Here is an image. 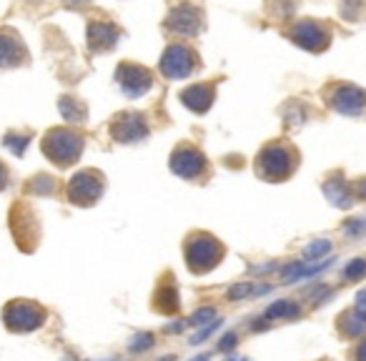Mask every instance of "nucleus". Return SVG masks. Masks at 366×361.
<instances>
[{"label":"nucleus","mask_w":366,"mask_h":361,"mask_svg":"<svg viewBox=\"0 0 366 361\" xmlns=\"http://www.w3.org/2000/svg\"><path fill=\"white\" fill-rule=\"evenodd\" d=\"M81 151H83V138L68 128H53L43 138V153L61 168L76 163Z\"/></svg>","instance_id":"nucleus-1"},{"label":"nucleus","mask_w":366,"mask_h":361,"mask_svg":"<svg viewBox=\"0 0 366 361\" xmlns=\"http://www.w3.org/2000/svg\"><path fill=\"white\" fill-rule=\"evenodd\" d=\"M43 321H45V311L30 301H10L3 309V324L13 333L35 331L38 327H43Z\"/></svg>","instance_id":"nucleus-2"},{"label":"nucleus","mask_w":366,"mask_h":361,"mask_svg":"<svg viewBox=\"0 0 366 361\" xmlns=\"http://www.w3.org/2000/svg\"><path fill=\"white\" fill-rule=\"evenodd\" d=\"M103 191V183H101V176L93 174V171H83L70 178L68 183V198L78 206H88L101 196Z\"/></svg>","instance_id":"nucleus-3"},{"label":"nucleus","mask_w":366,"mask_h":361,"mask_svg":"<svg viewBox=\"0 0 366 361\" xmlns=\"http://www.w3.org/2000/svg\"><path fill=\"white\" fill-rule=\"evenodd\" d=\"M28 63V48L21 35L10 28H0V68H18Z\"/></svg>","instance_id":"nucleus-4"},{"label":"nucleus","mask_w":366,"mask_h":361,"mask_svg":"<svg viewBox=\"0 0 366 361\" xmlns=\"http://www.w3.org/2000/svg\"><path fill=\"white\" fill-rule=\"evenodd\" d=\"M116 81L128 98H139L151 88V73L145 68H141V65H133V63H123L118 68Z\"/></svg>","instance_id":"nucleus-5"},{"label":"nucleus","mask_w":366,"mask_h":361,"mask_svg":"<svg viewBox=\"0 0 366 361\" xmlns=\"http://www.w3.org/2000/svg\"><path fill=\"white\" fill-rule=\"evenodd\" d=\"M194 53L183 45H171L166 50V56L161 61V70H163V76L168 78H186L194 73Z\"/></svg>","instance_id":"nucleus-6"},{"label":"nucleus","mask_w":366,"mask_h":361,"mask_svg":"<svg viewBox=\"0 0 366 361\" xmlns=\"http://www.w3.org/2000/svg\"><path fill=\"white\" fill-rule=\"evenodd\" d=\"M294 38H296V43H301V45H306L311 50H321L329 43V35L324 33V28L311 21L298 23L296 30H294Z\"/></svg>","instance_id":"nucleus-7"},{"label":"nucleus","mask_w":366,"mask_h":361,"mask_svg":"<svg viewBox=\"0 0 366 361\" xmlns=\"http://www.w3.org/2000/svg\"><path fill=\"white\" fill-rule=\"evenodd\" d=\"M118 30L111 23H90L88 25V45L93 50H108L116 45Z\"/></svg>","instance_id":"nucleus-8"},{"label":"nucleus","mask_w":366,"mask_h":361,"mask_svg":"<svg viewBox=\"0 0 366 361\" xmlns=\"http://www.w3.org/2000/svg\"><path fill=\"white\" fill-rule=\"evenodd\" d=\"M334 105H336L341 113H359L361 108L366 105V96L361 93L359 88H354V85H349V88H341L336 93V98H334Z\"/></svg>","instance_id":"nucleus-9"},{"label":"nucleus","mask_w":366,"mask_h":361,"mask_svg":"<svg viewBox=\"0 0 366 361\" xmlns=\"http://www.w3.org/2000/svg\"><path fill=\"white\" fill-rule=\"evenodd\" d=\"M168 25H171L173 30H179V33L183 35H196V30H199L201 21H199V15L191 10L188 6L179 8L176 13L171 15V21H168Z\"/></svg>","instance_id":"nucleus-10"},{"label":"nucleus","mask_w":366,"mask_h":361,"mask_svg":"<svg viewBox=\"0 0 366 361\" xmlns=\"http://www.w3.org/2000/svg\"><path fill=\"white\" fill-rule=\"evenodd\" d=\"M113 136H116L118 141H123V143H128V141H139L145 136V128L143 123H141L136 116H125V118H121L116 125H113Z\"/></svg>","instance_id":"nucleus-11"},{"label":"nucleus","mask_w":366,"mask_h":361,"mask_svg":"<svg viewBox=\"0 0 366 361\" xmlns=\"http://www.w3.org/2000/svg\"><path fill=\"white\" fill-rule=\"evenodd\" d=\"M171 166H173V171L181 176H196L201 168H203V161H201V156L194 151H181L173 156Z\"/></svg>","instance_id":"nucleus-12"},{"label":"nucleus","mask_w":366,"mask_h":361,"mask_svg":"<svg viewBox=\"0 0 366 361\" xmlns=\"http://www.w3.org/2000/svg\"><path fill=\"white\" fill-rule=\"evenodd\" d=\"M211 88L208 85H194V88H188L186 93H183V101H186V105H191L194 111H206L208 105H211Z\"/></svg>","instance_id":"nucleus-13"},{"label":"nucleus","mask_w":366,"mask_h":361,"mask_svg":"<svg viewBox=\"0 0 366 361\" xmlns=\"http://www.w3.org/2000/svg\"><path fill=\"white\" fill-rule=\"evenodd\" d=\"M58 108H61V116L68 121V123H83L85 105L81 103V101H76V98H61Z\"/></svg>","instance_id":"nucleus-14"},{"label":"nucleus","mask_w":366,"mask_h":361,"mask_svg":"<svg viewBox=\"0 0 366 361\" xmlns=\"http://www.w3.org/2000/svg\"><path fill=\"white\" fill-rule=\"evenodd\" d=\"M28 143H30V136H26V133H15V131L6 133V138H3V146L13 153V156H23L26 148H28Z\"/></svg>","instance_id":"nucleus-15"},{"label":"nucleus","mask_w":366,"mask_h":361,"mask_svg":"<svg viewBox=\"0 0 366 361\" xmlns=\"http://www.w3.org/2000/svg\"><path fill=\"white\" fill-rule=\"evenodd\" d=\"M296 313H298L296 306H291L289 301H278V304H274L269 311H266V316H269V319H276V316H296Z\"/></svg>","instance_id":"nucleus-16"},{"label":"nucleus","mask_w":366,"mask_h":361,"mask_svg":"<svg viewBox=\"0 0 366 361\" xmlns=\"http://www.w3.org/2000/svg\"><path fill=\"white\" fill-rule=\"evenodd\" d=\"M28 188L33 194H50V191H53V180H50L48 176H38V178H33V183H30Z\"/></svg>","instance_id":"nucleus-17"},{"label":"nucleus","mask_w":366,"mask_h":361,"mask_svg":"<svg viewBox=\"0 0 366 361\" xmlns=\"http://www.w3.org/2000/svg\"><path fill=\"white\" fill-rule=\"evenodd\" d=\"M208 319H214V309H201V311H196L194 316H191L188 324H196V327H199V324H206Z\"/></svg>","instance_id":"nucleus-18"},{"label":"nucleus","mask_w":366,"mask_h":361,"mask_svg":"<svg viewBox=\"0 0 366 361\" xmlns=\"http://www.w3.org/2000/svg\"><path fill=\"white\" fill-rule=\"evenodd\" d=\"M364 271H366V261H354L352 266H346V276L356 278V276H361Z\"/></svg>","instance_id":"nucleus-19"},{"label":"nucleus","mask_w":366,"mask_h":361,"mask_svg":"<svg viewBox=\"0 0 366 361\" xmlns=\"http://www.w3.org/2000/svg\"><path fill=\"white\" fill-rule=\"evenodd\" d=\"M326 249H329V241H318V243H314V246H309V249H306V256H309V261H311L314 256L324 254Z\"/></svg>","instance_id":"nucleus-20"},{"label":"nucleus","mask_w":366,"mask_h":361,"mask_svg":"<svg viewBox=\"0 0 366 361\" xmlns=\"http://www.w3.org/2000/svg\"><path fill=\"white\" fill-rule=\"evenodd\" d=\"M249 291H251V286L243 284V286H236V289H231V291H228V296H231V299H241L243 293H249Z\"/></svg>","instance_id":"nucleus-21"},{"label":"nucleus","mask_w":366,"mask_h":361,"mask_svg":"<svg viewBox=\"0 0 366 361\" xmlns=\"http://www.w3.org/2000/svg\"><path fill=\"white\" fill-rule=\"evenodd\" d=\"M6 186H8V168L0 163V191H6Z\"/></svg>","instance_id":"nucleus-22"},{"label":"nucleus","mask_w":366,"mask_h":361,"mask_svg":"<svg viewBox=\"0 0 366 361\" xmlns=\"http://www.w3.org/2000/svg\"><path fill=\"white\" fill-rule=\"evenodd\" d=\"M236 344V336L234 333H228V336H223V341H221V349H231Z\"/></svg>","instance_id":"nucleus-23"},{"label":"nucleus","mask_w":366,"mask_h":361,"mask_svg":"<svg viewBox=\"0 0 366 361\" xmlns=\"http://www.w3.org/2000/svg\"><path fill=\"white\" fill-rule=\"evenodd\" d=\"M88 0H65V6H70V8H81V6H85Z\"/></svg>","instance_id":"nucleus-24"},{"label":"nucleus","mask_w":366,"mask_h":361,"mask_svg":"<svg viewBox=\"0 0 366 361\" xmlns=\"http://www.w3.org/2000/svg\"><path fill=\"white\" fill-rule=\"evenodd\" d=\"M231 361H246V359H231Z\"/></svg>","instance_id":"nucleus-25"}]
</instances>
